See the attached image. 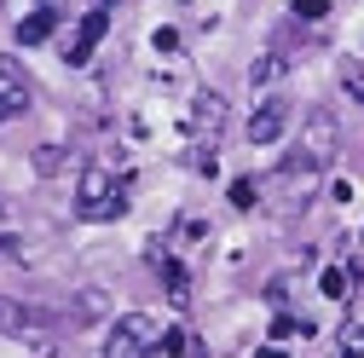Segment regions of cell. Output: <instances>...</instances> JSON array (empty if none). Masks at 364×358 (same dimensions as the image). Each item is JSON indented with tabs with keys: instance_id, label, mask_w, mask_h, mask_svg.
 I'll use <instances>...</instances> for the list:
<instances>
[{
	"instance_id": "11",
	"label": "cell",
	"mask_w": 364,
	"mask_h": 358,
	"mask_svg": "<svg viewBox=\"0 0 364 358\" xmlns=\"http://www.w3.org/2000/svg\"><path fill=\"white\" fill-rule=\"evenodd\" d=\"M341 87H347V99L364 104V53H353V58L341 64Z\"/></svg>"
},
{
	"instance_id": "12",
	"label": "cell",
	"mask_w": 364,
	"mask_h": 358,
	"mask_svg": "<svg viewBox=\"0 0 364 358\" xmlns=\"http://www.w3.org/2000/svg\"><path fill=\"white\" fill-rule=\"evenodd\" d=\"M347 289H353V272H341V266H330V272H324V295H330V300H341Z\"/></svg>"
},
{
	"instance_id": "2",
	"label": "cell",
	"mask_w": 364,
	"mask_h": 358,
	"mask_svg": "<svg viewBox=\"0 0 364 358\" xmlns=\"http://www.w3.org/2000/svg\"><path fill=\"white\" fill-rule=\"evenodd\" d=\"M336 156H341V121H336L330 110H306V116H301V133H295L289 162L306 168V173H330Z\"/></svg>"
},
{
	"instance_id": "9",
	"label": "cell",
	"mask_w": 364,
	"mask_h": 358,
	"mask_svg": "<svg viewBox=\"0 0 364 358\" xmlns=\"http://www.w3.org/2000/svg\"><path fill=\"white\" fill-rule=\"evenodd\" d=\"M341 358H364V295L347 300V318H341Z\"/></svg>"
},
{
	"instance_id": "15",
	"label": "cell",
	"mask_w": 364,
	"mask_h": 358,
	"mask_svg": "<svg viewBox=\"0 0 364 358\" xmlns=\"http://www.w3.org/2000/svg\"><path fill=\"white\" fill-rule=\"evenodd\" d=\"M58 162H64V156H58L53 145H47V151H41V156H35V168H41V173H58Z\"/></svg>"
},
{
	"instance_id": "6",
	"label": "cell",
	"mask_w": 364,
	"mask_h": 358,
	"mask_svg": "<svg viewBox=\"0 0 364 358\" xmlns=\"http://www.w3.org/2000/svg\"><path fill=\"white\" fill-rule=\"evenodd\" d=\"M29 104H35V75L23 70V58L0 53V121L29 116Z\"/></svg>"
},
{
	"instance_id": "4",
	"label": "cell",
	"mask_w": 364,
	"mask_h": 358,
	"mask_svg": "<svg viewBox=\"0 0 364 358\" xmlns=\"http://www.w3.org/2000/svg\"><path fill=\"white\" fill-rule=\"evenodd\" d=\"M162 335L168 330L151 318V312H122V318L110 324V335H105V358H156Z\"/></svg>"
},
{
	"instance_id": "10",
	"label": "cell",
	"mask_w": 364,
	"mask_h": 358,
	"mask_svg": "<svg viewBox=\"0 0 364 358\" xmlns=\"http://www.w3.org/2000/svg\"><path fill=\"white\" fill-rule=\"evenodd\" d=\"M53 23H58V18H53L47 6H41V12H29V18L18 23V40H23V47H41V40L53 35Z\"/></svg>"
},
{
	"instance_id": "8",
	"label": "cell",
	"mask_w": 364,
	"mask_h": 358,
	"mask_svg": "<svg viewBox=\"0 0 364 358\" xmlns=\"http://www.w3.org/2000/svg\"><path fill=\"white\" fill-rule=\"evenodd\" d=\"M105 29H110V12H105V6H93V12L81 18L75 40H70V70H87V64H93V53H99V40H105Z\"/></svg>"
},
{
	"instance_id": "7",
	"label": "cell",
	"mask_w": 364,
	"mask_h": 358,
	"mask_svg": "<svg viewBox=\"0 0 364 358\" xmlns=\"http://www.w3.org/2000/svg\"><path fill=\"white\" fill-rule=\"evenodd\" d=\"M249 145H278L284 133H289V99H266V104H255V116H249Z\"/></svg>"
},
{
	"instance_id": "17",
	"label": "cell",
	"mask_w": 364,
	"mask_h": 358,
	"mask_svg": "<svg viewBox=\"0 0 364 358\" xmlns=\"http://www.w3.org/2000/svg\"><path fill=\"white\" fill-rule=\"evenodd\" d=\"M0 219H6V208H0Z\"/></svg>"
},
{
	"instance_id": "1",
	"label": "cell",
	"mask_w": 364,
	"mask_h": 358,
	"mask_svg": "<svg viewBox=\"0 0 364 358\" xmlns=\"http://www.w3.org/2000/svg\"><path fill=\"white\" fill-rule=\"evenodd\" d=\"M75 214L87 219V226H110V219L127 214V191H122V179L105 162H87L75 173Z\"/></svg>"
},
{
	"instance_id": "13",
	"label": "cell",
	"mask_w": 364,
	"mask_h": 358,
	"mask_svg": "<svg viewBox=\"0 0 364 358\" xmlns=\"http://www.w3.org/2000/svg\"><path fill=\"white\" fill-rule=\"evenodd\" d=\"M255 197H260V185H255V179H237V185H232V202H237V208H249Z\"/></svg>"
},
{
	"instance_id": "3",
	"label": "cell",
	"mask_w": 364,
	"mask_h": 358,
	"mask_svg": "<svg viewBox=\"0 0 364 358\" xmlns=\"http://www.w3.org/2000/svg\"><path fill=\"white\" fill-rule=\"evenodd\" d=\"M225 116H232V104H225V93H197L191 104V168L197 173H214V156H220V133H225Z\"/></svg>"
},
{
	"instance_id": "14",
	"label": "cell",
	"mask_w": 364,
	"mask_h": 358,
	"mask_svg": "<svg viewBox=\"0 0 364 358\" xmlns=\"http://www.w3.org/2000/svg\"><path fill=\"white\" fill-rule=\"evenodd\" d=\"M330 0H295V18H324Z\"/></svg>"
},
{
	"instance_id": "16",
	"label": "cell",
	"mask_w": 364,
	"mask_h": 358,
	"mask_svg": "<svg viewBox=\"0 0 364 358\" xmlns=\"http://www.w3.org/2000/svg\"><path fill=\"white\" fill-rule=\"evenodd\" d=\"M255 358H284V352H272V347H266V352H255Z\"/></svg>"
},
{
	"instance_id": "5",
	"label": "cell",
	"mask_w": 364,
	"mask_h": 358,
	"mask_svg": "<svg viewBox=\"0 0 364 358\" xmlns=\"http://www.w3.org/2000/svg\"><path fill=\"white\" fill-rule=\"evenodd\" d=\"M318 179H324V173H306V168L284 162L278 173L266 179V202H272V214H295V208H306L312 191H318Z\"/></svg>"
}]
</instances>
